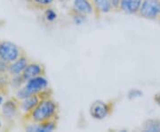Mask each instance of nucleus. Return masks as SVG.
I'll list each match as a JSON object with an SVG mask.
<instances>
[{"mask_svg":"<svg viewBox=\"0 0 160 132\" xmlns=\"http://www.w3.org/2000/svg\"><path fill=\"white\" fill-rule=\"evenodd\" d=\"M58 114L59 105L57 102L53 100L51 97L42 98L38 104L25 117L29 122L41 123L58 119Z\"/></svg>","mask_w":160,"mask_h":132,"instance_id":"obj_1","label":"nucleus"},{"mask_svg":"<svg viewBox=\"0 0 160 132\" xmlns=\"http://www.w3.org/2000/svg\"><path fill=\"white\" fill-rule=\"evenodd\" d=\"M114 103L103 100H96L92 102L89 108V114L91 117L97 121H102L108 118L113 113Z\"/></svg>","mask_w":160,"mask_h":132,"instance_id":"obj_2","label":"nucleus"},{"mask_svg":"<svg viewBox=\"0 0 160 132\" xmlns=\"http://www.w3.org/2000/svg\"><path fill=\"white\" fill-rule=\"evenodd\" d=\"M23 55V52L20 46L11 41H0V59L7 63H12Z\"/></svg>","mask_w":160,"mask_h":132,"instance_id":"obj_3","label":"nucleus"},{"mask_svg":"<svg viewBox=\"0 0 160 132\" xmlns=\"http://www.w3.org/2000/svg\"><path fill=\"white\" fill-rule=\"evenodd\" d=\"M137 15L148 20L160 21V0H143Z\"/></svg>","mask_w":160,"mask_h":132,"instance_id":"obj_4","label":"nucleus"},{"mask_svg":"<svg viewBox=\"0 0 160 132\" xmlns=\"http://www.w3.org/2000/svg\"><path fill=\"white\" fill-rule=\"evenodd\" d=\"M24 86L32 95L41 94L49 88V81L45 75H40L25 81Z\"/></svg>","mask_w":160,"mask_h":132,"instance_id":"obj_5","label":"nucleus"},{"mask_svg":"<svg viewBox=\"0 0 160 132\" xmlns=\"http://www.w3.org/2000/svg\"><path fill=\"white\" fill-rule=\"evenodd\" d=\"M0 113L2 117L6 121H12L17 116L18 113L20 112L19 109V100L15 98H9L5 101L4 104L2 105Z\"/></svg>","mask_w":160,"mask_h":132,"instance_id":"obj_6","label":"nucleus"},{"mask_svg":"<svg viewBox=\"0 0 160 132\" xmlns=\"http://www.w3.org/2000/svg\"><path fill=\"white\" fill-rule=\"evenodd\" d=\"M70 11L83 14L87 17L96 15L92 0H72Z\"/></svg>","mask_w":160,"mask_h":132,"instance_id":"obj_7","label":"nucleus"},{"mask_svg":"<svg viewBox=\"0 0 160 132\" xmlns=\"http://www.w3.org/2000/svg\"><path fill=\"white\" fill-rule=\"evenodd\" d=\"M58 119L51 120V121L41 122V123H35L29 122L25 129L29 132H51L57 129Z\"/></svg>","mask_w":160,"mask_h":132,"instance_id":"obj_8","label":"nucleus"},{"mask_svg":"<svg viewBox=\"0 0 160 132\" xmlns=\"http://www.w3.org/2000/svg\"><path fill=\"white\" fill-rule=\"evenodd\" d=\"M41 99H42V98L39 94H34V95H31L29 98L19 101L20 112L23 114L24 116L28 115L38 104Z\"/></svg>","mask_w":160,"mask_h":132,"instance_id":"obj_9","label":"nucleus"},{"mask_svg":"<svg viewBox=\"0 0 160 132\" xmlns=\"http://www.w3.org/2000/svg\"><path fill=\"white\" fill-rule=\"evenodd\" d=\"M45 74H46V69L42 63L29 62V64L27 65V67L25 68V70L22 73V76L23 80L27 81L28 80H30L32 78Z\"/></svg>","mask_w":160,"mask_h":132,"instance_id":"obj_10","label":"nucleus"},{"mask_svg":"<svg viewBox=\"0 0 160 132\" xmlns=\"http://www.w3.org/2000/svg\"><path fill=\"white\" fill-rule=\"evenodd\" d=\"M29 63V58L23 55L21 57L18 58L17 60L13 61L12 63H9V65H8V72L7 73L10 74L11 76L21 75Z\"/></svg>","mask_w":160,"mask_h":132,"instance_id":"obj_11","label":"nucleus"},{"mask_svg":"<svg viewBox=\"0 0 160 132\" xmlns=\"http://www.w3.org/2000/svg\"><path fill=\"white\" fill-rule=\"evenodd\" d=\"M143 0H121L120 10L126 14H137Z\"/></svg>","mask_w":160,"mask_h":132,"instance_id":"obj_12","label":"nucleus"},{"mask_svg":"<svg viewBox=\"0 0 160 132\" xmlns=\"http://www.w3.org/2000/svg\"><path fill=\"white\" fill-rule=\"evenodd\" d=\"M95 10L96 16L102 14H107L113 11L111 0H92Z\"/></svg>","mask_w":160,"mask_h":132,"instance_id":"obj_13","label":"nucleus"},{"mask_svg":"<svg viewBox=\"0 0 160 132\" xmlns=\"http://www.w3.org/2000/svg\"><path fill=\"white\" fill-rule=\"evenodd\" d=\"M142 130L149 132H160V120L149 119L144 121Z\"/></svg>","mask_w":160,"mask_h":132,"instance_id":"obj_14","label":"nucleus"},{"mask_svg":"<svg viewBox=\"0 0 160 132\" xmlns=\"http://www.w3.org/2000/svg\"><path fill=\"white\" fill-rule=\"evenodd\" d=\"M44 18L47 23H53L58 19L57 12L51 8L50 6L46 7L44 12Z\"/></svg>","mask_w":160,"mask_h":132,"instance_id":"obj_15","label":"nucleus"},{"mask_svg":"<svg viewBox=\"0 0 160 132\" xmlns=\"http://www.w3.org/2000/svg\"><path fill=\"white\" fill-rule=\"evenodd\" d=\"M9 83L15 90L20 88L21 87H22L25 83V81L23 80L22 76L21 75H14L11 76V79L9 80Z\"/></svg>","mask_w":160,"mask_h":132,"instance_id":"obj_16","label":"nucleus"},{"mask_svg":"<svg viewBox=\"0 0 160 132\" xmlns=\"http://www.w3.org/2000/svg\"><path fill=\"white\" fill-rule=\"evenodd\" d=\"M31 95H32V94L27 89L26 87L23 85V86L21 87L20 88L16 89L14 98H16L17 100H19V101H21V100H23V99H25V98H29Z\"/></svg>","mask_w":160,"mask_h":132,"instance_id":"obj_17","label":"nucleus"},{"mask_svg":"<svg viewBox=\"0 0 160 132\" xmlns=\"http://www.w3.org/2000/svg\"><path fill=\"white\" fill-rule=\"evenodd\" d=\"M70 15H71V19H72V22L76 24V25H81L85 23L87 19V16H85L83 14H80L78 13H75V12L70 11L69 12Z\"/></svg>","mask_w":160,"mask_h":132,"instance_id":"obj_18","label":"nucleus"},{"mask_svg":"<svg viewBox=\"0 0 160 132\" xmlns=\"http://www.w3.org/2000/svg\"><path fill=\"white\" fill-rule=\"evenodd\" d=\"M29 1L37 7L46 8V7L51 6L55 0H29Z\"/></svg>","mask_w":160,"mask_h":132,"instance_id":"obj_19","label":"nucleus"},{"mask_svg":"<svg viewBox=\"0 0 160 132\" xmlns=\"http://www.w3.org/2000/svg\"><path fill=\"white\" fill-rule=\"evenodd\" d=\"M143 93L142 90L138 89V88H132L128 91V94H127V98L129 100H134L136 98H141L142 97Z\"/></svg>","mask_w":160,"mask_h":132,"instance_id":"obj_20","label":"nucleus"},{"mask_svg":"<svg viewBox=\"0 0 160 132\" xmlns=\"http://www.w3.org/2000/svg\"><path fill=\"white\" fill-rule=\"evenodd\" d=\"M8 65L9 63L0 59V74H6L8 72Z\"/></svg>","mask_w":160,"mask_h":132,"instance_id":"obj_21","label":"nucleus"},{"mask_svg":"<svg viewBox=\"0 0 160 132\" xmlns=\"http://www.w3.org/2000/svg\"><path fill=\"white\" fill-rule=\"evenodd\" d=\"M111 4L113 7V11H119L121 0H111Z\"/></svg>","mask_w":160,"mask_h":132,"instance_id":"obj_22","label":"nucleus"},{"mask_svg":"<svg viewBox=\"0 0 160 132\" xmlns=\"http://www.w3.org/2000/svg\"><path fill=\"white\" fill-rule=\"evenodd\" d=\"M154 101L155 103H157L158 105H159L160 106V92H158V93H157L156 95L154 96Z\"/></svg>","mask_w":160,"mask_h":132,"instance_id":"obj_23","label":"nucleus"},{"mask_svg":"<svg viewBox=\"0 0 160 132\" xmlns=\"http://www.w3.org/2000/svg\"><path fill=\"white\" fill-rule=\"evenodd\" d=\"M5 95H4V93L0 90V109H1V107H2V105L4 104L5 103Z\"/></svg>","mask_w":160,"mask_h":132,"instance_id":"obj_24","label":"nucleus"},{"mask_svg":"<svg viewBox=\"0 0 160 132\" xmlns=\"http://www.w3.org/2000/svg\"><path fill=\"white\" fill-rule=\"evenodd\" d=\"M2 126H3V117H2L1 113H0V129L2 128Z\"/></svg>","mask_w":160,"mask_h":132,"instance_id":"obj_25","label":"nucleus"}]
</instances>
